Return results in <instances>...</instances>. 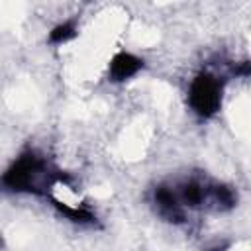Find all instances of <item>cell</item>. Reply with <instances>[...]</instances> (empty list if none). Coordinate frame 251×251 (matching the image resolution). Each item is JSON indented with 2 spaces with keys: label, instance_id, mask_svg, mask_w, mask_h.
I'll return each mask as SVG.
<instances>
[{
  "label": "cell",
  "instance_id": "obj_6",
  "mask_svg": "<svg viewBox=\"0 0 251 251\" xmlns=\"http://www.w3.org/2000/svg\"><path fill=\"white\" fill-rule=\"evenodd\" d=\"M210 194V188H206V186H202L200 182H186V184H182L180 186V192H178V200L184 204V206H188V208H198L204 200H206V196Z\"/></svg>",
  "mask_w": 251,
  "mask_h": 251
},
{
  "label": "cell",
  "instance_id": "obj_7",
  "mask_svg": "<svg viewBox=\"0 0 251 251\" xmlns=\"http://www.w3.org/2000/svg\"><path fill=\"white\" fill-rule=\"evenodd\" d=\"M76 37V25L73 22H63V24H57L51 31H49V41L55 43V45H61V43H67L71 39Z\"/></svg>",
  "mask_w": 251,
  "mask_h": 251
},
{
  "label": "cell",
  "instance_id": "obj_8",
  "mask_svg": "<svg viewBox=\"0 0 251 251\" xmlns=\"http://www.w3.org/2000/svg\"><path fill=\"white\" fill-rule=\"evenodd\" d=\"M210 196L214 198V202L220 206V208H224V210H229V208H233V204H235V192L229 188V186H226V184H214L212 188H210Z\"/></svg>",
  "mask_w": 251,
  "mask_h": 251
},
{
  "label": "cell",
  "instance_id": "obj_10",
  "mask_svg": "<svg viewBox=\"0 0 251 251\" xmlns=\"http://www.w3.org/2000/svg\"><path fill=\"white\" fill-rule=\"evenodd\" d=\"M208 251H226V245H222V247H212V249H208Z\"/></svg>",
  "mask_w": 251,
  "mask_h": 251
},
{
  "label": "cell",
  "instance_id": "obj_1",
  "mask_svg": "<svg viewBox=\"0 0 251 251\" xmlns=\"http://www.w3.org/2000/svg\"><path fill=\"white\" fill-rule=\"evenodd\" d=\"M57 182L69 184L71 178L65 173L49 167L47 161H43L33 151L22 153L2 176V184L8 190L29 194H45L47 188H51Z\"/></svg>",
  "mask_w": 251,
  "mask_h": 251
},
{
  "label": "cell",
  "instance_id": "obj_2",
  "mask_svg": "<svg viewBox=\"0 0 251 251\" xmlns=\"http://www.w3.org/2000/svg\"><path fill=\"white\" fill-rule=\"evenodd\" d=\"M224 80L212 73H198L188 88V104L192 112L200 118H212L222 108Z\"/></svg>",
  "mask_w": 251,
  "mask_h": 251
},
{
  "label": "cell",
  "instance_id": "obj_9",
  "mask_svg": "<svg viewBox=\"0 0 251 251\" xmlns=\"http://www.w3.org/2000/svg\"><path fill=\"white\" fill-rule=\"evenodd\" d=\"M233 75L235 76H249L251 75V61H241L233 67Z\"/></svg>",
  "mask_w": 251,
  "mask_h": 251
},
{
  "label": "cell",
  "instance_id": "obj_3",
  "mask_svg": "<svg viewBox=\"0 0 251 251\" xmlns=\"http://www.w3.org/2000/svg\"><path fill=\"white\" fill-rule=\"evenodd\" d=\"M143 69V59L129 51H118L108 67V78L114 82H124L131 76H135Z\"/></svg>",
  "mask_w": 251,
  "mask_h": 251
},
{
  "label": "cell",
  "instance_id": "obj_4",
  "mask_svg": "<svg viewBox=\"0 0 251 251\" xmlns=\"http://www.w3.org/2000/svg\"><path fill=\"white\" fill-rule=\"evenodd\" d=\"M155 204H157L161 216L167 218L169 222L180 224L184 220V212H182V204L178 200V194H175L171 188L157 186L155 188Z\"/></svg>",
  "mask_w": 251,
  "mask_h": 251
},
{
  "label": "cell",
  "instance_id": "obj_5",
  "mask_svg": "<svg viewBox=\"0 0 251 251\" xmlns=\"http://www.w3.org/2000/svg\"><path fill=\"white\" fill-rule=\"evenodd\" d=\"M47 198H49V202L59 210L61 216H65L67 220H71V222H75V224H94V222H96L94 212L88 210V208L82 206V204H78V206H69V204L61 202L59 198H55V196H51V194H47Z\"/></svg>",
  "mask_w": 251,
  "mask_h": 251
}]
</instances>
